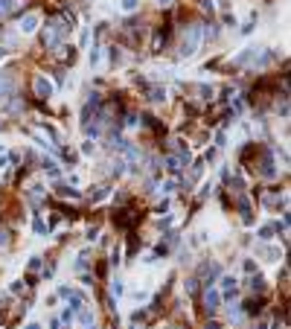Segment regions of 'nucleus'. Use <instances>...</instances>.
Listing matches in <instances>:
<instances>
[{"label":"nucleus","mask_w":291,"mask_h":329,"mask_svg":"<svg viewBox=\"0 0 291 329\" xmlns=\"http://www.w3.org/2000/svg\"><path fill=\"white\" fill-rule=\"evenodd\" d=\"M64 35H67V26L61 20H47V26H44V47L47 50H58L64 44Z\"/></svg>","instance_id":"f257e3e1"},{"label":"nucleus","mask_w":291,"mask_h":329,"mask_svg":"<svg viewBox=\"0 0 291 329\" xmlns=\"http://www.w3.org/2000/svg\"><path fill=\"white\" fill-rule=\"evenodd\" d=\"M198 47H201V23H192V26H187V35L181 41V55L189 58L198 52Z\"/></svg>","instance_id":"f03ea898"},{"label":"nucleus","mask_w":291,"mask_h":329,"mask_svg":"<svg viewBox=\"0 0 291 329\" xmlns=\"http://www.w3.org/2000/svg\"><path fill=\"white\" fill-rule=\"evenodd\" d=\"M32 90H35V96H38V99H50V96L55 93V85H52L44 73H38V76L32 79Z\"/></svg>","instance_id":"7ed1b4c3"},{"label":"nucleus","mask_w":291,"mask_h":329,"mask_svg":"<svg viewBox=\"0 0 291 329\" xmlns=\"http://www.w3.org/2000/svg\"><path fill=\"white\" fill-rule=\"evenodd\" d=\"M219 306H222V292L216 286H207L204 289V309H207V315H216Z\"/></svg>","instance_id":"20e7f679"},{"label":"nucleus","mask_w":291,"mask_h":329,"mask_svg":"<svg viewBox=\"0 0 291 329\" xmlns=\"http://www.w3.org/2000/svg\"><path fill=\"white\" fill-rule=\"evenodd\" d=\"M15 87H17V82H15V73H9V70H0V99H12V96H15Z\"/></svg>","instance_id":"39448f33"},{"label":"nucleus","mask_w":291,"mask_h":329,"mask_svg":"<svg viewBox=\"0 0 291 329\" xmlns=\"http://www.w3.org/2000/svg\"><path fill=\"white\" fill-rule=\"evenodd\" d=\"M38 23H41V15H38V12H29V15H23V17H20L17 32H20V35H32V32L38 29Z\"/></svg>","instance_id":"423d86ee"},{"label":"nucleus","mask_w":291,"mask_h":329,"mask_svg":"<svg viewBox=\"0 0 291 329\" xmlns=\"http://www.w3.org/2000/svg\"><path fill=\"white\" fill-rule=\"evenodd\" d=\"M259 175H262V178H277V169H274V155H271V152H265V155H262Z\"/></svg>","instance_id":"0eeeda50"},{"label":"nucleus","mask_w":291,"mask_h":329,"mask_svg":"<svg viewBox=\"0 0 291 329\" xmlns=\"http://www.w3.org/2000/svg\"><path fill=\"white\" fill-rule=\"evenodd\" d=\"M239 213H242V222L245 225H254V210H251V201L245 195H239Z\"/></svg>","instance_id":"6e6552de"},{"label":"nucleus","mask_w":291,"mask_h":329,"mask_svg":"<svg viewBox=\"0 0 291 329\" xmlns=\"http://www.w3.org/2000/svg\"><path fill=\"white\" fill-rule=\"evenodd\" d=\"M166 35H169V29L157 26V32H154V41H152V52H160V47L166 44Z\"/></svg>","instance_id":"1a4fd4ad"},{"label":"nucleus","mask_w":291,"mask_h":329,"mask_svg":"<svg viewBox=\"0 0 291 329\" xmlns=\"http://www.w3.org/2000/svg\"><path fill=\"white\" fill-rule=\"evenodd\" d=\"M93 321H96V315H93V309H87V306H85V309H82V312H79V324H82V327H93Z\"/></svg>","instance_id":"9d476101"},{"label":"nucleus","mask_w":291,"mask_h":329,"mask_svg":"<svg viewBox=\"0 0 291 329\" xmlns=\"http://www.w3.org/2000/svg\"><path fill=\"white\" fill-rule=\"evenodd\" d=\"M149 99L152 102H166V87H160V85L149 87Z\"/></svg>","instance_id":"9b49d317"},{"label":"nucleus","mask_w":291,"mask_h":329,"mask_svg":"<svg viewBox=\"0 0 291 329\" xmlns=\"http://www.w3.org/2000/svg\"><path fill=\"white\" fill-rule=\"evenodd\" d=\"M163 163H166V169H169L172 175H178V172H181V166H184V163H181V157H175V155H166V160H163Z\"/></svg>","instance_id":"f8f14e48"},{"label":"nucleus","mask_w":291,"mask_h":329,"mask_svg":"<svg viewBox=\"0 0 291 329\" xmlns=\"http://www.w3.org/2000/svg\"><path fill=\"white\" fill-rule=\"evenodd\" d=\"M20 6V0H0V17H6L9 12H15Z\"/></svg>","instance_id":"ddd939ff"},{"label":"nucleus","mask_w":291,"mask_h":329,"mask_svg":"<svg viewBox=\"0 0 291 329\" xmlns=\"http://www.w3.org/2000/svg\"><path fill=\"white\" fill-rule=\"evenodd\" d=\"M58 195H61V198H73V201L82 198V192H79V190H70V187H58Z\"/></svg>","instance_id":"4468645a"},{"label":"nucleus","mask_w":291,"mask_h":329,"mask_svg":"<svg viewBox=\"0 0 291 329\" xmlns=\"http://www.w3.org/2000/svg\"><path fill=\"white\" fill-rule=\"evenodd\" d=\"M274 233H277V227H274V225H265V227H259V239H262V242H268Z\"/></svg>","instance_id":"2eb2a0df"},{"label":"nucleus","mask_w":291,"mask_h":329,"mask_svg":"<svg viewBox=\"0 0 291 329\" xmlns=\"http://www.w3.org/2000/svg\"><path fill=\"white\" fill-rule=\"evenodd\" d=\"M76 271H79V274L87 271V251H82V254L76 257Z\"/></svg>","instance_id":"dca6fc26"},{"label":"nucleus","mask_w":291,"mask_h":329,"mask_svg":"<svg viewBox=\"0 0 291 329\" xmlns=\"http://www.w3.org/2000/svg\"><path fill=\"white\" fill-rule=\"evenodd\" d=\"M251 289H254V292H259V294H262V292H265V280H262V277H259V274H254V277H251Z\"/></svg>","instance_id":"f3484780"},{"label":"nucleus","mask_w":291,"mask_h":329,"mask_svg":"<svg viewBox=\"0 0 291 329\" xmlns=\"http://www.w3.org/2000/svg\"><path fill=\"white\" fill-rule=\"evenodd\" d=\"M175 190H178V181H163V184L157 187V192H166V195H169V192H175Z\"/></svg>","instance_id":"a211bd4d"},{"label":"nucleus","mask_w":291,"mask_h":329,"mask_svg":"<svg viewBox=\"0 0 291 329\" xmlns=\"http://www.w3.org/2000/svg\"><path fill=\"white\" fill-rule=\"evenodd\" d=\"M108 187H96V192H90V201H102V198H108Z\"/></svg>","instance_id":"6ab92c4d"},{"label":"nucleus","mask_w":291,"mask_h":329,"mask_svg":"<svg viewBox=\"0 0 291 329\" xmlns=\"http://www.w3.org/2000/svg\"><path fill=\"white\" fill-rule=\"evenodd\" d=\"M32 230H35L38 236H44V233H47V225H44V219H41V216H35V222H32Z\"/></svg>","instance_id":"aec40b11"},{"label":"nucleus","mask_w":291,"mask_h":329,"mask_svg":"<svg viewBox=\"0 0 291 329\" xmlns=\"http://www.w3.org/2000/svg\"><path fill=\"white\" fill-rule=\"evenodd\" d=\"M259 254H262V257H268V262H277V257H280L274 248H265V245H259Z\"/></svg>","instance_id":"412c9836"},{"label":"nucleus","mask_w":291,"mask_h":329,"mask_svg":"<svg viewBox=\"0 0 291 329\" xmlns=\"http://www.w3.org/2000/svg\"><path fill=\"white\" fill-rule=\"evenodd\" d=\"M111 294H114V297H122V294H125V286H122V280H114V283H111Z\"/></svg>","instance_id":"4be33fe9"},{"label":"nucleus","mask_w":291,"mask_h":329,"mask_svg":"<svg viewBox=\"0 0 291 329\" xmlns=\"http://www.w3.org/2000/svg\"><path fill=\"white\" fill-rule=\"evenodd\" d=\"M125 166H128V163H125L122 157H117V160H114V169H111V172H114V175H125Z\"/></svg>","instance_id":"5701e85b"},{"label":"nucleus","mask_w":291,"mask_h":329,"mask_svg":"<svg viewBox=\"0 0 291 329\" xmlns=\"http://www.w3.org/2000/svg\"><path fill=\"white\" fill-rule=\"evenodd\" d=\"M99 61H102V50L93 47V52H90V67H99Z\"/></svg>","instance_id":"b1692460"},{"label":"nucleus","mask_w":291,"mask_h":329,"mask_svg":"<svg viewBox=\"0 0 291 329\" xmlns=\"http://www.w3.org/2000/svg\"><path fill=\"white\" fill-rule=\"evenodd\" d=\"M120 262H122V248H120V245H117V248H114V254H111V265H114V268H117V265H120Z\"/></svg>","instance_id":"393cba45"},{"label":"nucleus","mask_w":291,"mask_h":329,"mask_svg":"<svg viewBox=\"0 0 291 329\" xmlns=\"http://www.w3.org/2000/svg\"><path fill=\"white\" fill-rule=\"evenodd\" d=\"M184 289H187V294H195V292H198V280H195V277H189V280L184 283Z\"/></svg>","instance_id":"a878e982"},{"label":"nucleus","mask_w":291,"mask_h":329,"mask_svg":"<svg viewBox=\"0 0 291 329\" xmlns=\"http://www.w3.org/2000/svg\"><path fill=\"white\" fill-rule=\"evenodd\" d=\"M137 6H140V0H122V3H120V9H122V12H134Z\"/></svg>","instance_id":"bb28decb"},{"label":"nucleus","mask_w":291,"mask_h":329,"mask_svg":"<svg viewBox=\"0 0 291 329\" xmlns=\"http://www.w3.org/2000/svg\"><path fill=\"white\" fill-rule=\"evenodd\" d=\"M122 61V52H120V47H111V64H120Z\"/></svg>","instance_id":"cd10ccee"},{"label":"nucleus","mask_w":291,"mask_h":329,"mask_svg":"<svg viewBox=\"0 0 291 329\" xmlns=\"http://www.w3.org/2000/svg\"><path fill=\"white\" fill-rule=\"evenodd\" d=\"M61 321H64V324H67V327H70V324H73V321H76V315H73V312H70V309H64V312H61Z\"/></svg>","instance_id":"c85d7f7f"},{"label":"nucleus","mask_w":291,"mask_h":329,"mask_svg":"<svg viewBox=\"0 0 291 329\" xmlns=\"http://www.w3.org/2000/svg\"><path fill=\"white\" fill-rule=\"evenodd\" d=\"M6 245H9V230L0 225V248H6Z\"/></svg>","instance_id":"c756f323"},{"label":"nucleus","mask_w":291,"mask_h":329,"mask_svg":"<svg viewBox=\"0 0 291 329\" xmlns=\"http://www.w3.org/2000/svg\"><path fill=\"white\" fill-rule=\"evenodd\" d=\"M82 155H87V157L93 155V140H85V146H82Z\"/></svg>","instance_id":"7c9ffc66"},{"label":"nucleus","mask_w":291,"mask_h":329,"mask_svg":"<svg viewBox=\"0 0 291 329\" xmlns=\"http://www.w3.org/2000/svg\"><path fill=\"white\" fill-rule=\"evenodd\" d=\"M213 187H216V184H213V181H207V184H204V187H201V198H207V195H210V192H213Z\"/></svg>","instance_id":"2f4dec72"},{"label":"nucleus","mask_w":291,"mask_h":329,"mask_svg":"<svg viewBox=\"0 0 291 329\" xmlns=\"http://www.w3.org/2000/svg\"><path fill=\"white\" fill-rule=\"evenodd\" d=\"M242 268H245L248 274H254V271H257V262H254V260H245V262H242Z\"/></svg>","instance_id":"473e14b6"},{"label":"nucleus","mask_w":291,"mask_h":329,"mask_svg":"<svg viewBox=\"0 0 291 329\" xmlns=\"http://www.w3.org/2000/svg\"><path fill=\"white\" fill-rule=\"evenodd\" d=\"M224 143H227V134H224V131H219V134H216V146H219V149H222V146H224Z\"/></svg>","instance_id":"72a5a7b5"},{"label":"nucleus","mask_w":291,"mask_h":329,"mask_svg":"<svg viewBox=\"0 0 291 329\" xmlns=\"http://www.w3.org/2000/svg\"><path fill=\"white\" fill-rule=\"evenodd\" d=\"M38 268H41V257H32L29 260V271H38Z\"/></svg>","instance_id":"f704fd0d"},{"label":"nucleus","mask_w":291,"mask_h":329,"mask_svg":"<svg viewBox=\"0 0 291 329\" xmlns=\"http://www.w3.org/2000/svg\"><path fill=\"white\" fill-rule=\"evenodd\" d=\"M166 210H169V198H163V201L157 204V213H166Z\"/></svg>","instance_id":"c9c22d12"},{"label":"nucleus","mask_w":291,"mask_h":329,"mask_svg":"<svg viewBox=\"0 0 291 329\" xmlns=\"http://www.w3.org/2000/svg\"><path fill=\"white\" fill-rule=\"evenodd\" d=\"M58 327H61V324H58V321L52 318V321H50V329H58Z\"/></svg>","instance_id":"e433bc0d"},{"label":"nucleus","mask_w":291,"mask_h":329,"mask_svg":"<svg viewBox=\"0 0 291 329\" xmlns=\"http://www.w3.org/2000/svg\"><path fill=\"white\" fill-rule=\"evenodd\" d=\"M207 329H222V327H219L216 321H210V324H207Z\"/></svg>","instance_id":"4c0bfd02"},{"label":"nucleus","mask_w":291,"mask_h":329,"mask_svg":"<svg viewBox=\"0 0 291 329\" xmlns=\"http://www.w3.org/2000/svg\"><path fill=\"white\" fill-rule=\"evenodd\" d=\"M6 163H9V157H0V169H6Z\"/></svg>","instance_id":"58836bf2"},{"label":"nucleus","mask_w":291,"mask_h":329,"mask_svg":"<svg viewBox=\"0 0 291 329\" xmlns=\"http://www.w3.org/2000/svg\"><path fill=\"white\" fill-rule=\"evenodd\" d=\"M157 6H172V0H157Z\"/></svg>","instance_id":"ea45409f"},{"label":"nucleus","mask_w":291,"mask_h":329,"mask_svg":"<svg viewBox=\"0 0 291 329\" xmlns=\"http://www.w3.org/2000/svg\"><path fill=\"white\" fill-rule=\"evenodd\" d=\"M23 329H41V324H26Z\"/></svg>","instance_id":"a19ab883"},{"label":"nucleus","mask_w":291,"mask_h":329,"mask_svg":"<svg viewBox=\"0 0 291 329\" xmlns=\"http://www.w3.org/2000/svg\"><path fill=\"white\" fill-rule=\"evenodd\" d=\"M3 55H6V50H3V47H0V58H3Z\"/></svg>","instance_id":"79ce46f5"},{"label":"nucleus","mask_w":291,"mask_h":329,"mask_svg":"<svg viewBox=\"0 0 291 329\" xmlns=\"http://www.w3.org/2000/svg\"><path fill=\"white\" fill-rule=\"evenodd\" d=\"M0 152H3V143H0Z\"/></svg>","instance_id":"37998d69"}]
</instances>
